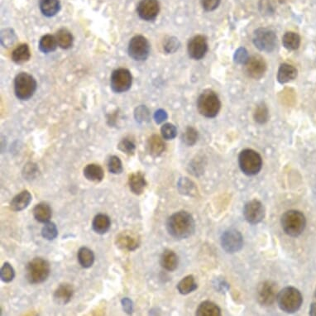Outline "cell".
Listing matches in <instances>:
<instances>
[{"mask_svg": "<svg viewBox=\"0 0 316 316\" xmlns=\"http://www.w3.org/2000/svg\"><path fill=\"white\" fill-rule=\"evenodd\" d=\"M167 228L172 237L177 240H186L195 232V220L188 212H177L169 217Z\"/></svg>", "mask_w": 316, "mask_h": 316, "instance_id": "1", "label": "cell"}, {"mask_svg": "<svg viewBox=\"0 0 316 316\" xmlns=\"http://www.w3.org/2000/svg\"><path fill=\"white\" fill-rule=\"evenodd\" d=\"M281 223L282 229L286 234L291 237H298L304 232L306 219L303 213L291 209L281 216Z\"/></svg>", "mask_w": 316, "mask_h": 316, "instance_id": "2", "label": "cell"}, {"mask_svg": "<svg viewBox=\"0 0 316 316\" xmlns=\"http://www.w3.org/2000/svg\"><path fill=\"white\" fill-rule=\"evenodd\" d=\"M221 109L219 96L211 90H205L197 100V110L205 118H215Z\"/></svg>", "mask_w": 316, "mask_h": 316, "instance_id": "3", "label": "cell"}, {"mask_svg": "<svg viewBox=\"0 0 316 316\" xmlns=\"http://www.w3.org/2000/svg\"><path fill=\"white\" fill-rule=\"evenodd\" d=\"M277 301L282 311L295 313L302 304V295L297 289L288 286L277 294Z\"/></svg>", "mask_w": 316, "mask_h": 316, "instance_id": "4", "label": "cell"}, {"mask_svg": "<svg viewBox=\"0 0 316 316\" xmlns=\"http://www.w3.org/2000/svg\"><path fill=\"white\" fill-rule=\"evenodd\" d=\"M50 272V264L43 258H33L26 267V277L31 284H40L47 281Z\"/></svg>", "mask_w": 316, "mask_h": 316, "instance_id": "5", "label": "cell"}, {"mask_svg": "<svg viewBox=\"0 0 316 316\" xmlns=\"http://www.w3.org/2000/svg\"><path fill=\"white\" fill-rule=\"evenodd\" d=\"M37 83L35 78L28 73L21 72L14 79V93L19 100H30L37 91Z\"/></svg>", "mask_w": 316, "mask_h": 316, "instance_id": "6", "label": "cell"}, {"mask_svg": "<svg viewBox=\"0 0 316 316\" xmlns=\"http://www.w3.org/2000/svg\"><path fill=\"white\" fill-rule=\"evenodd\" d=\"M239 163L241 171L250 177L258 174L263 168V159L253 149L243 150L239 156Z\"/></svg>", "mask_w": 316, "mask_h": 316, "instance_id": "7", "label": "cell"}, {"mask_svg": "<svg viewBox=\"0 0 316 316\" xmlns=\"http://www.w3.org/2000/svg\"><path fill=\"white\" fill-rule=\"evenodd\" d=\"M253 42L258 50L272 52L277 47V37L275 32L269 28H258L254 32Z\"/></svg>", "mask_w": 316, "mask_h": 316, "instance_id": "8", "label": "cell"}, {"mask_svg": "<svg viewBox=\"0 0 316 316\" xmlns=\"http://www.w3.org/2000/svg\"><path fill=\"white\" fill-rule=\"evenodd\" d=\"M128 55L136 61H144L148 58L151 46L144 36H134L128 43Z\"/></svg>", "mask_w": 316, "mask_h": 316, "instance_id": "9", "label": "cell"}, {"mask_svg": "<svg viewBox=\"0 0 316 316\" xmlns=\"http://www.w3.org/2000/svg\"><path fill=\"white\" fill-rule=\"evenodd\" d=\"M133 83L130 71L125 68L114 70L110 77V86L114 93L121 94L129 91Z\"/></svg>", "mask_w": 316, "mask_h": 316, "instance_id": "10", "label": "cell"}, {"mask_svg": "<svg viewBox=\"0 0 316 316\" xmlns=\"http://www.w3.org/2000/svg\"><path fill=\"white\" fill-rule=\"evenodd\" d=\"M221 244L223 250L228 254H235L242 249L244 238L240 232L231 228L223 232L221 237Z\"/></svg>", "mask_w": 316, "mask_h": 316, "instance_id": "11", "label": "cell"}, {"mask_svg": "<svg viewBox=\"0 0 316 316\" xmlns=\"http://www.w3.org/2000/svg\"><path fill=\"white\" fill-rule=\"evenodd\" d=\"M277 284L272 281H263L258 286L257 290V298L262 305L269 306L277 300Z\"/></svg>", "mask_w": 316, "mask_h": 316, "instance_id": "12", "label": "cell"}, {"mask_svg": "<svg viewBox=\"0 0 316 316\" xmlns=\"http://www.w3.org/2000/svg\"><path fill=\"white\" fill-rule=\"evenodd\" d=\"M244 218L249 223L257 224L263 221L265 217V208L258 200H253L247 203L244 209Z\"/></svg>", "mask_w": 316, "mask_h": 316, "instance_id": "13", "label": "cell"}, {"mask_svg": "<svg viewBox=\"0 0 316 316\" xmlns=\"http://www.w3.org/2000/svg\"><path fill=\"white\" fill-rule=\"evenodd\" d=\"M160 12L158 0H141L137 5V13L140 19L146 22L153 21Z\"/></svg>", "mask_w": 316, "mask_h": 316, "instance_id": "14", "label": "cell"}, {"mask_svg": "<svg viewBox=\"0 0 316 316\" xmlns=\"http://www.w3.org/2000/svg\"><path fill=\"white\" fill-rule=\"evenodd\" d=\"M187 50L191 58L196 61L204 58L208 51L206 37L202 35H196L192 37L189 41Z\"/></svg>", "mask_w": 316, "mask_h": 316, "instance_id": "15", "label": "cell"}, {"mask_svg": "<svg viewBox=\"0 0 316 316\" xmlns=\"http://www.w3.org/2000/svg\"><path fill=\"white\" fill-rule=\"evenodd\" d=\"M245 72L253 79L259 80L263 77L267 70V64L260 56H253L244 64Z\"/></svg>", "mask_w": 316, "mask_h": 316, "instance_id": "16", "label": "cell"}, {"mask_svg": "<svg viewBox=\"0 0 316 316\" xmlns=\"http://www.w3.org/2000/svg\"><path fill=\"white\" fill-rule=\"evenodd\" d=\"M115 244L119 249L128 251H135L139 247L140 238L132 231H123L117 235Z\"/></svg>", "mask_w": 316, "mask_h": 316, "instance_id": "17", "label": "cell"}, {"mask_svg": "<svg viewBox=\"0 0 316 316\" xmlns=\"http://www.w3.org/2000/svg\"><path fill=\"white\" fill-rule=\"evenodd\" d=\"M74 289L70 284H61L54 292L53 300L60 305L68 304L71 300Z\"/></svg>", "mask_w": 316, "mask_h": 316, "instance_id": "18", "label": "cell"}, {"mask_svg": "<svg viewBox=\"0 0 316 316\" xmlns=\"http://www.w3.org/2000/svg\"><path fill=\"white\" fill-rule=\"evenodd\" d=\"M129 189L134 195H142L147 186L144 175L142 172H135L128 177Z\"/></svg>", "mask_w": 316, "mask_h": 316, "instance_id": "19", "label": "cell"}, {"mask_svg": "<svg viewBox=\"0 0 316 316\" xmlns=\"http://www.w3.org/2000/svg\"><path fill=\"white\" fill-rule=\"evenodd\" d=\"M32 195L28 191H24L13 198L10 202V208L15 212L22 211L27 209L32 201Z\"/></svg>", "mask_w": 316, "mask_h": 316, "instance_id": "20", "label": "cell"}, {"mask_svg": "<svg viewBox=\"0 0 316 316\" xmlns=\"http://www.w3.org/2000/svg\"><path fill=\"white\" fill-rule=\"evenodd\" d=\"M298 71L296 68L286 63L280 65L277 71V81L281 84H286L291 82L297 77Z\"/></svg>", "mask_w": 316, "mask_h": 316, "instance_id": "21", "label": "cell"}, {"mask_svg": "<svg viewBox=\"0 0 316 316\" xmlns=\"http://www.w3.org/2000/svg\"><path fill=\"white\" fill-rule=\"evenodd\" d=\"M146 146H147L149 153L154 157L160 156L164 152L166 149L165 142L163 141V138L156 134L152 135L149 137Z\"/></svg>", "mask_w": 316, "mask_h": 316, "instance_id": "22", "label": "cell"}, {"mask_svg": "<svg viewBox=\"0 0 316 316\" xmlns=\"http://www.w3.org/2000/svg\"><path fill=\"white\" fill-rule=\"evenodd\" d=\"M84 176L90 182L99 183L101 182L105 177V172L103 168L98 164H89L84 168Z\"/></svg>", "mask_w": 316, "mask_h": 316, "instance_id": "23", "label": "cell"}, {"mask_svg": "<svg viewBox=\"0 0 316 316\" xmlns=\"http://www.w3.org/2000/svg\"><path fill=\"white\" fill-rule=\"evenodd\" d=\"M39 9L44 16L51 18L61 10V3L59 0H40Z\"/></svg>", "mask_w": 316, "mask_h": 316, "instance_id": "24", "label": "cell"}, {"mask_svg": "<svg viewBox=\"0 0 316 316\" xmlns=\"http://www.w3.org/2000/svg\"><path fill=\"white\" fill-rule=\"evenodd\" d=\"M111 220L110 217L104 214H99L94 218L92 228L98 234H105L110 230Z\"/></svg>", "mask_w": 316, "mask_h": 316, "instance_id": "25", "label": "cell"}, {"mask_svg": "<svg viewBox=\"0 0 316 316\" xmlns=\"http://www.w3.org/2000/svg\"><path fill=\"white\" fill-rule=\"evenodd\" d=\"M161 266L168 272H173L178 267V257L174 252L167 249L162 254Z\"/></svg>", "mask_w": 316, "mask_h": 316, "instance_id": "26", "label": "cell"}, {"mask_svg": "<svg viewBox=\"0 0 316 316\" xmlns=\"http://www.w3.org/2000/svg\"><path fill=\"white\" fill-rule=\"evenodd\" d=\"M12 61L16 64H24L28 62L31 58V51L29 46L26 43L19 45L12 51Z\"/></svg>", "mask_w": 316, "mask_h": 316, "instance_id": "27", "label": "cell"}, {"mask_svg": "<svg viewBox=\"0 0 316 316\" xmlns=\"http://www.w3.org/2000/svg\"><path fill=\"white\" fill-rule=\"evenodd\" d=\"M52 215L51 207L47 203H40L33 209V216L40 223H47Z\"/></svg>", "mask_w": 316, "mask_h": 316, "instance_id": "28", "label": "cell"}, {"mask_svg": "<svg viewBox=\"0 0 316 316\" xmlns=\"http://www.w3.org/2000/svg\"><path fill=\"white\" fill-rule=\"evenodd\" d=\"M58 47L64 50L71 48L74 43V37L66 28H61L56 32L55 36Z\"/></svg>", "mask_w": 316, "mask_h": 316, "instance_id": "29", "label": "cell"}, {"mask_svg": "<svg viewBox=\"0 0 316 316\" xmlns=\"http://www.w3.org/2000/svg\"><path fill=\"white\" fill-rule=\"evenodd\" d=\"M77 258L80 265L83 268H90L95 263V254L91 249L87 247H82L77 254Z\"/></svg>", "mask_w": 316, "mask_h": 316, "instance_id": "30", "label": "cell"}, {"mask_svg": "<svg viewBox=\"0 0 316 316\" xmlns=\"http://www.w3.org/2000/svg\"><path fill=\"white\" fill-rule=\"evenodd\" d=\"M196 315L219 316L221 315V310L216 304L211 301H204L196 309Z\"/></svg>", "mask_w": 316, "mask_h": 316, "instance_id": "31", "label": "cell"}, {"mask_svg": "<svg viewBox=\"0 0 316 316\" xmlns=\"http://www.w3.org/2000/svg\"><path fill=\"white\" fill-rule=\"evenodd\" d=\"M57 47H58V44H57L56 37L51 34H46L42 37L38 44L40 51L45 54L53 52L56 51Z\"/></svg>", "mask_w": 316, "mask_h": 316, "instance_id": "32", "label": "cell"}, {"mask_svg": "<svg viewBox=\"0 0 316 316\" xmlns=\"http://www.w3.org/2000/svg\"><path fill=\"white\" fill-rule=\"evenodd\" d=\"M197 286L195 277L192 275H189L180 281L177 285V290L182 295H188L195 291L197 289Z\"/></svg>", "mask_w": 316, "mask_h": 316, "instance_id": "33", "label": "cell"}, {"mask_svg": "<svg viewBox=\"0 0 316 316\" xmlns=\"http://www.w3.org/2000/svg\"><path fill=\"white\" fill-rule=\"evenodd\" d=\"M282 44L289 51H295L300 47V37L294 32H287L282 37Z\"/></svg>", "mask_w": 316, "mask_h": 316, "instance_id": "34", "label": "cell"}, {"mask_svg": "<svg viewBox=\"0 0 316 316\" xmlns=\"http://www.w3.org/2000/svg\"><path fill=\"white\" fill-rule=\"evenodd\" d=\"M177 188L180 193L182 195H189V196H194L198 192L195 183L186 177H182L178 181Z\"/></svg>", "mask_w": 316, "mask_h": 316, "instance_id": "35", "label": "cell"}, {"mask_svg": "<svg viewBox=\"0 0 316 316\" xmlns=\"http://www.w3.org/2000/svg\"><path fill=\"white\" fill-rule=\"evenodd\" d=\"M254 120L259 124H264L269 119V110L264 103H261L256 107L254 114Z\"/></svg>", "mask_w": 316, "mask_h": 316, "instance_id": "36", "label": "cell"}, {"mask_svg": "<svg viewBox=\"0 0 316 316\" xmlns=\"http://www.w3.org/2000/svg\"><path fill=\"white\" fill-rule=\"evenodd\" d=\"M42 235L45 240H48V241L56 240L58 236V229L56 228V224L53 222H50V221L45 223L42 229Z\"/></svg>", "mask_w": 316, "mask_h": 316, "instance_id": "37", "label": "cell"}, {"mask_svg": "<svg viewBox=\"0 0 316 316\" xmlns=\"http://www.w3.org/2000/svg\"><path fill=\"white\" fill-rule=\"evenodd\" d=\"M198 137L199 135L197 130L193 127H188L182 134V141L186 146H191L196 143Z\"/></svg>", "mask_w": 316, "mask_h": 316, "instance_id": "38", "label": "cell"}, {"mask_svg": "<svg viewBox=\"0 0 316 316\" xmlns=\"http://www.w3.org/2000/svg\"><path fill=\"white\" fill-rule=\"evenodd\" d=\"M0 277L5 283H10L15 277V271L12 265L9 263H5L0 271Z\"/></svg>", "mask_w": 316, "mask_h": 316, "instance_id": "39", "label": "cell"}, {"mask_svg": "<svg viewBox=\"0 0 316 316\" xmlns=\"http://www.w3.org/2000/svg\"><path fill=\"white\" fill-rule=\"evenodd\" d=\"M108 169L114 175L121 174L123 171V163L119 156H111L108 162Z\"/></svg>", "mask_w": 316, "mask_h": 316, "instance_id": "40", "label": "cell"}, {"mask_svg": "<svg viewBox=\"0 0 316 316\" xmlns=\"http://www.w3.org/2000/svg\"><path fill=\"white\" fill-rule=\"evenodd\" d=\"M118 149L128 156H133L136 151V145L133 141L128 138H123L118 144Z\"/></svg>", "mask_w": 316, "mask_h": 316, "instance_id": "41", "label": "cell"}, {"mask_svg": "<svg viewBox=\"0 0 316 316\" xmlns=\"http://www.w3.org/2000/svg\"><path fill=\"white\" fill-rule=\"evenodd\" d=\"M17 37L14 31L10 28L2 31L1 33V42L5 47H10L16 42Z\"/></svg>", "mask_w": 316, "mask_h": 316, "instance_id": "42", "label": "cell"}, {"mask_svg": "<svg viewBox=\"0 0 316 316\" xmlns=\"http://www.w3.org/2000/svg\"><path fill=\"white\" fill-rule=\"evenodd\" d=\"M161 133L163 139L172 140L177 137V128L172 123H165L161 128Z\"/></svg>", "mask_w": 316, "mask_h": 316, "instance_id": "43", "label": "cell"}, {"mask_svg": "<svg viewBox=\"0 0 316 316\" xmlns=\"http://www.w3.org/2000/svg\"><path fill=\"white\" fill-rule=\"evenodd\" d=\"M135 119L137 122L140 123H146L148 122L150 119V114L149 110L146 106L141 105L139 107H137L134 112Z\"/></svg>", "mask_w": 316, "mask_h": 316, "instance_id": "44", "label": "cell"}, {"mask_svg": "<svg viewBox=\"0 0 316 316\" xmlns=\"http://www.w3.org/2000/svg\"><path fill=\"white\" fill-rule=\"evenodd\" d=\"M38 174V168L37 165L33 163H29L24 167L23 171V176L24 178L28 181L33 180Z\"/></svg>", "mask_w": 316, "mask_h": 316, "instance_id": "45", "label": "cell"}, {"mask_svg": "<svg viewBox=\"0 0 316 316\" xmlns=\"http://www.w3.org/2000/svg\"><path fill=\"white\" fill-rule=\"evenodd\" d=\"M180 42L178 38L174 37H171L167 39L164 43V51L167 53H174L179 49Z\"/></svg>", "mask_w": 316, "mask_h": 316, "instance_id": "46", "label": "cell"}, {"mask_svg": "<svg viewBox=\"0 0 316 316\" xmlns=\"http://www.w3.org/2000/svg\"><path fill=\"white\" fill-rule=\"evenodd\" d=\"M249 57V53L247 51L246 49L244 47H240L238 49L234 54V61L238 64H243L244 65L248 61Z\"/></svg>", "mask_w": 316, "mask_h": 316, "instance_id": "47", "label": "cell"}, {"mask_svg": "<svg viewBox=\"0 0 316 316\" xmlns=\"http://www.w3.org/2000/svg\"><path fill=\"white\" fill-rule=\"evenodd\" d=\"M221 0H201L202 7L207 12H211L219 7Z\"/></svg>", "mask_w": 316, "mask_h": 316, "instance_id": "48", "label": "cell"}, {"mask_svg": "<svg viewBox=\"0 0 316 316\" xmlns=\"http://www.w3.org/2000/svg\"><path fill=\"white\" fill-rule=\"evenodd\" d=\"M122 307H123V311L126 314H132L133 311V301L129 298H123L121 300Z\"/></svg>", "mask_w": 316, "mask_h": 316, "instance_id": "49", "label": "cell"}, {"mask_svg": "<svg viewBox=\"0 0 316 316\" xmlns=\"http://www.w3.org/2000/svg\"><path fill=\"white\" fill-rule=\"evenodd\" d=\"M154 119L156 123H162L168 119V114L165 110H158L154 114Z\"/></svg>", "mask_w": 316, "mask_h": 316, "instance_id": "50", "label": "cell"}, {"mask_svg": "<svg viewBox=\"0 0 316 316\" xmlns=\"http://www.w3.org/2000/svg\"><path fill=\"white\" fill-rule=\"evenodd\" d=\"M309 314H310V315L316 316V302L312 303L311 305H310Z\"/></svg>", "mask_w": 316, "mask_h": 316, "instance_id": "51", "label": "cell"}, {"mask_svg": "<svg viewBox=\"0 0 316 316\" xmlns=\"http://www.w3.org/2000/svg\"><path fill=\"white\" fill-rule=\"evenodd\" d=\"M315 296H316V290H315Z\"/></svg>", "mask_w": 316, "mask_h": 316, "instance_id": "52", "label": "cell"}]
</instances>
